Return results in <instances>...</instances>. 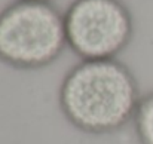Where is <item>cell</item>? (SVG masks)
I'll return each instance as SVG.
<instances>
[{
  "mask_svg": "<svg viewBox=\"0 0 153 144\" xmlns=\"http://www.w3.org/2000/svg\"><path fill=\"white\" fill-rule=\"evenodd\" d=\"M141 99L140 86L122 61L80 59L61 80L58 104L79 131L105 135L132 122Z\"/></svg>",
  "mask_w": 153,
  "mask_h": 144,
  "instance_id": "cell-1",
  "label": "cell"
},
{
  "mask_svg": "<svg viewBox=\"0 0 153 144\" xmlns=\"http://www.w3.org/2000/svg\"><path fill=\"white\" fill-rule=\"evenodd\" d=\"M67 46L64 13L49 1L15 0L0 10V61L16 70H40Z\"/></svg>",
  "mask_w": 153,
  "mask_h": 144,
  "instance_id": "cell-2",
  "label": "cell"
},
{
  "mask_svg": "<svg viewBox=\"0 0 153 144\" xmlns=\"http://www.w3.org/2000/svg\"><path fill=\"white\" fill-rule=\"evenodd\" d=\"M64 25L67 46L80 59L116 58L134 37V16L122 0H73Z\"/></svg>",
  "mask_w": 153,
  "mask_h": 144,
  "instance_id": "cell-3",
  "label": "cell"
},
{
  "mask_svg": "<svg viewBox=\"0 0 153 144\" xmlns=\"http://www.w3.org/2000/svg\"><path fill=\"white\" fill-rule=\"evenodd\" d=\"M132 123L138 143L153 144V91L141 95Z\"/></svg>",
  "mask_w": 153,
  "mask_h": 144,
  "instance_id": "cell-4",
  "label": "cell"
},
{
  "mask_svg": "<svg viewBox=\"0 0 153 144\" xmlns=\"http://www.w3.org/2000/svg\"><path fill=\"white\" fill-rule=\"evenodd\" d=\"M33 1H49V3H51L52 0H33Z\"/></svg>",
  "mask_w": 153,
  "mask_h": 144,
  "instance_id": "cell-5",
  "label": "cell"
}]
</instances>
